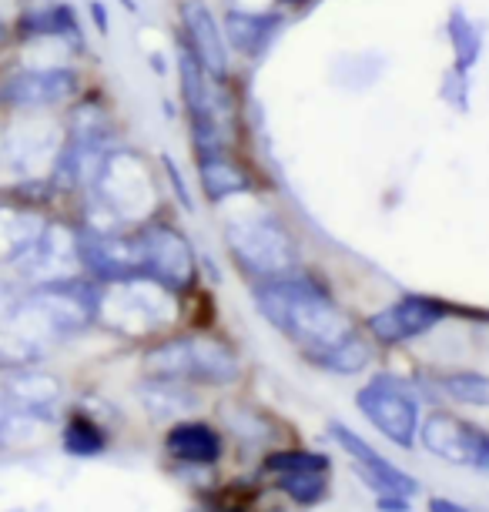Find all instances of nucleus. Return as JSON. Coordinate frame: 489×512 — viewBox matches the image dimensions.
Listing matches in <instances>:
<instances>
[{
	"label": "nucleus",
	"instance_id": "f257e3e1",
	"mask_svg": "<svg viewBox=\"0 0 489 512\" xmlns=\"http://www.w3.org/2000/svg\"><path fill=\"white\" fill-rule=\"evenodd\" d=\"M255 302L268 325L299 345L309 362L339 375H356L369 365V342L315 278L299 272L275 282H255Z\"/></svg>",
	"mask_w": 489,
	"mask_h": 512
},
{
	"label": "nucleus",
	"instance_id": "f03ea898",
	"mask_svg": "<svg viewBox=\"0 0 489 512\" xmlns=\"http://www.w3.org/2000/svg\"><path fill=\"white\" fill-rule=\"evenodd\" d=\"M225 245L232 251L235 265L252 278V282H275L302 272L299 245L268 211H248L225 221Z\"/></svg>",
	"mask_w": 489,
	"mask_h": 512
},
{
	"label": "nucleus",
	"instance_id": "7ed1b4c3",
	"mask_svg": "<svg viewBox=\"0 0 489 512\" xmlns=\"http://www.w3.org/2000/svg\"><path fill=\"white\" fill-rule=\"evenodd\" d=\"M238 372H242L238 355L228 349L222 338L205 332L168 338V342L155 345L145 355L148 379H168L185 385H228L238 379Z\"/></svg>",
	"mask_w": 489,
	"mask_h": 512
},
{
	"label": "nucleus",
	"instance_id": "20e7f679",
	"mask_svg": "<svg viewBox=\"0 0 489 512\" xmlns=\"http://www.w3.org/2000/svg\"><path fill=\"white\" fill-rule=\"evenodd\" d=\"M175 292L155 278H128V282L101 285L98 322L124 335H155L175 322Z\"/></svg>",
	"mask_w": 489,
	"mask_h": 512
},
{
	"label": "nucleus",
	"instance_id": "39448f33",
	"mask_svg": "<svg viewBox=\"0 0 489 512\" xmlns=\"http://www.w3.org/2000/svg\"><path fill=\"white\" fill-rule=\"evenodd\" d=\"M81 94V74L71 64L24 67L0 74V108L4 111H51Z\"/></svg>",
	"mask_w": 489,
	"mask_h": 512
},
{
	"label": "nucleus",
	"instance_id": "423d86ee",
	"mask_svg": "<svg viewBox=\"0 0 489 512\" xmlns=\"http://www.w3.org/2000/svg\"><path fill=\"white\" fill-rule=\"evenodd\" d=\"M356 405L392 446L412 449L419 439V399L409 382L396 375H376L356 392Z\"/></svg>",
	"mask_w": 489,
	"mask_h": 512
},
{
	"label": "nucleus",
	"instance_id": "0eeeda50",
	"mask_svg": "<svg viewBox=\"0 0 489 512\" xmlns=\"http://www.w3.org/2000/svg\"><path fill=\"white\" fill-rule=\"evenodd\" d=\"M141 241V255H145V278H155L158 285L171 292H188L198 278V258L191 241L181 235L175 225L165 221H145L134 228Z\"/></svg>",
	"mask_w": 489,
	"mask_h": 512
},
{
	"label": "nucleus",
	"instance_id": "6e6552de",
	"mask_svg": "<svg viewBox=\"0 0 489 512\" xmlns=\"http://www.w3.org/2000/svg\"><path fill=\"white\" fill-rule=\"evenodd\" d=\"M61 141L64 128L31 118V111H21V118L0 128V164L17 178H37L41 171H51Z\"/></svg>",
	"mask_w": 489,
	"mask_h": 512
},
{
	"label": "nucleus",
	"instance_id": "1a4fd4ad",
	"mask_svg": "<svg viewBox=\"0 0 489 512\" xmlns=\"http://www.w3.org/2000/svg\"><path fill=\"white\" fill-rule=\"evenodd\" d=\"M14 268H17V275L27 278L31 285L67 282V278L84 275L81 251H78V225L47 221L41 238L24 251V258Z\"/></svg>",
	"mask_w": 489,
	"mask_h": 512
},
{
	"label": "nucleus",
	"instance_id": "9d476101",
	"mask_svg": "<svg viewBox=\"0 0 489 512\" xmlns=\"http://www.w3.org/2000/svg\"><path fill=\"white\" fill-rule=\"evenodd\" d=\"M423 446L433 456L453 462V466H469L476 472H489V432L479 425L459 419L449 412H433L419 429Z\"/></svg>",
	"mask_w": 489,
	"mask_h": 512
},
{
	"label": "nucleus",
	"instance_id": "9b49d317",
	"mask_svg": "<svg viewBox=\"0 0 489 512\" xmlns=\"http://www.w3.org/2000/svg\"><path fill=\"white\" fill-rule=\"evenodd\" d=\"M181 44L198 57V64L205 67L208 77L215 81H228L232 74V44L225 37L222 21L212 14V7L205 0H181Z\"/></svg>",
	"mask_w": 489,
	"mask_h": 512
},
{
	"label": "nucleus",
	"instance_id": "f8f14e48",
	"mask_svg": "<svg viewBox=\"0 0 489 512\" xmlns=\"http://www.w3.org/2000/svg\"><path fill=\"white\" fill-rule=\"evenodd\" d=\"M443 315H446V308L443 302H436V298L406 295V298H399V302L379 308L376 315H369L366 328L379 342L402 345V342H412V338L433 332V328L443 322Z\"/></svg>",
	"mask_w": 489,
	"mask_h": 512
},
{
	"label": "nucleus",
	"instance_id": "ddd939ff",
	"mask_svg": "<svg viewBox=\"0 0 489 512\" xmlns=\"http://www.w3.org/2000/svg\"><path fill=\"white\" fill-rule=\"evenodd\" d=\"M329 432H332V439L352 456V462H356V472L369 482L372 492H379V496H396V499H409V496H416V492H419L416 479L406 476L399 466H392L386 456H379V452L372 449L366 439H359L349 425L332 422Z\"/></svg>",
	"mask_w": 489,
	"mask_h": 512
},
{
	"label": "nucleus",
	"instance_id": "4468645a",
	"mask_svg": "<svg viewBox=\"0 0 489 512\" xmlns=\"http://www.w3.org/2000/svg\"><path fill=\"white\" fill-rule=\"evenodd\" d=\"M265 469L278 479V489L295 502H319L329 492V459L319 452H278L265 462Z\"/></svg>",
	"mask_w": 489,
	"mask_h": 512
},
{
	"label": "nucleus",
	"instance_id": "2eb2a0df",
	"mask_svg": "<svg viewBox=\"0 0 489 512\" xmlns=\"http://www.w3.org/2000/svg\"><path fill=\"white\" fill-rule=\"evenodd\" d=\"M0 392H4L17 409H24L27 415H34V419H41L47 425L54 422L57 405L64 399V385L57 375L27 369V365L7 369V375L0 379Z\"/></svg>",
	"mask_w": 489,
	"mask_h": 512
},
{
	"label": "nucleus",
	"instance_id": "dca6fc26",
	"mask_svg": "<svg viewBox=\"0 0 489 512\" xmlns=\"http://www.w3.org/2000/svg\"><path fill=\"white\" fill-rule=\"evenodd\" d=\"M14 41H57L71 51H84V31L71 4H47V7H24L14 17Z\"/></svg>",
	"mask_w": 489,
	"mask_h": 512
},
{
	"label": "nucleus",
	"instance_id": "f3484780",
	"mask_svg": "<svg viewBox=\"0 0 489 512\" xmlns=\"http://www.w3.org/2000/svg\"><path fill=\"white\" fill-rule=\"evenodd\" d=\"M228 44L245 57H262L268 47L278 41L285 27V14L268 7V11H252V7H225L222 17Z\"/></svg>",
	"mask_w": 489,
	"mask_h": 512
},
{
	"label": "nucleus",
	"instance_id": "a211bd4d",
	"mask_svg": "<svg viewBox=\"0 0 489 512\" xmlns=\"http://www.w3.org/2000/svg\"><path fill=\"white\" fill-rule=\"evenodd\" d=\"M47 225L44 211L34 205H21V201L7 198L0 191V262L17 265L24 251L41 238Z\"/></svg>",
	"mask_w": 489,
	"mask_h": 512
},
{
	"label": "nucleus",
	"instance_id": "6ab92c4d",
	"mask_svg": "<svg viewBox=\"0 0 489 512\" xmlns=\"http://www.w3.org/2000/svg\"><path fill=\"white\" fill-rule=\"evenodd\" d=\"M198 164V181H201V191L212 205H222L228 198H238V195H252V178L248 171L238 164L232 154L225 151H215V154H201L195 158Z\"/></svg>",
	"mask_w": 489,
	"mask_h": 512
},
{
	"label": "nucleus",
	"instance_id": "aec40b11",
	"mask_svg": "<svg viewBox=\"0 0 489 512\" xmlns=\"http://www.w3.org/2000/svg\"><path fill=\"white\" fill-rule=\"evenodd\" d=\"M165 446L171 456L178 462H188V466H212V462H218V456H222V436L205 422L171 425Z\"/></svg>",
	"mask_w": 489,
	"mask_h": 512
},
{
	"label": "nucleus",
	"instance_id": "412c9836",
	"mask_svg": "<svg viewBox=\"0 0 489 512\" xmlns=\"http://www.w3.org/2000/svg\"><path fill=\"white\" fill-rule=\"evenodd\" d=\"M449 47H453V67L456 71H473L483 54V24L473 21L463 7H453L446 17Z\"/></svg>",
	"mask_w": 489,
	"mask_h": 512
},
{
	"label": "nucleus",
	"instance_id": "4be33fe9",
	"mask_svg": "<svg viewBox=\"0 0 489 512\" xmlns=\"http://www.w3.org/2000/svg\"><path fill=\"white\" fill-rule=\"evenodd\" d=\"M141 402H145L155 415H178L195 405V395H191V385H185V382L148 379L145 389H141Z\"/></svg>",
	"mask_w": 489,
	"mask_h": 512
},
{
	"label": "nucleus",
	"instance_id": "5701e85b",
	"mask_svg": "<svg viewBox=\"0 0 489 512\" xmlns=\"http://www.w3.org/2000/svg\"><path fill=\"white\" fill-rule=\"evenodd\" d=\"M439 389L459 405H476V409H489V375L473 372V369H459L439 375Z\"/></svg>",
	"mask_w": 489,
	"mask_h": 512
},
{
	"label": "nucleus",
	"instance_id": "b1692460",
	"mask_svg": "<svg viewBox=\"0 0 489 512\" xmlns=\"http://www.w3.org/2000/svg\"><path fill=\"white\" fill-rule=\"evenodd\" d=\"M44 425L47 422L34 419V415H27L24 409H17V405L0 392V449L24 446V442H31L37 432L44 429Z\"/></svg>",
	"mask_w": 489,
	"mask_h": 512
},
{
	"label": "nucleus",
	"instance_id": "393cba45",
	"mask_svg": "<svg viewBox=\"0 0 489 512\" xmlns=\"http://www.w3.org/2000/svg\"><path fill=\"white\" fill-rule=\"evenodd\" d=\"M108 446V436L91 415L84 412H74L71 419L64 425V449L71 456H98V452Z\"/></svg>",
	"mask_w": 489,
	"mask_h": 512
},
{
	"label": "nucleus",
	"instance_id": "a878e982",
	"mask_svg": "<svg viewBox=\"0 0 489 512\" xmlns=\"http://www.w3.org/2000/svg\"><path fill=\"white\" fill-rule=\"evenodd\" d=\"M439 98H443L453 111L466 114L469 111V71L449 67L443 74V84H439Z\"/></svg>",
	"mask_w": 489,
	"mask_h": 512
},
{
	"label": "nucleus",
	"instance_id": "bb28decb",
	"mask_svg": "<svg viewBox=\"0 0 489 512\" xmlns=\"http://www.w3.org/2000/svg\"><path fill=\"white\" fill-rule=\"evenodd\" d=\"M161 168H165V175L171 181V188H175V198H178V205L191 211V195H188V185H185V178H181V171H178V164L168 158V154H161Z\"/></svg>",
	"mask_w": 489,
	"mask_h": 512
},
{
	"label": "nucleus",
	"instance_id": "cd10ccee",
	"mask_svg": "<svg viewBox=\"0 0 489 512\" xmlns=\"http://www.w3.org/2000/svg\"><path fill=\"white\" fill-rule=\"evenodd\" d=\"M11 41H14V21L7 17L4 4H0V47H7Z\"/></svg>",
	"mask_w": 489,
	"mask_h": 512
},
{
	"label": "nucleus",
	"instance_id": "c85d7f7f",
	"mask_svg": "<svg viewBox=\"0 0 489 512\" xmlns=\"http://www.w3.org/2000/svg\"><path fill=\"white\" fill-rule=\"evenodd\" d=\"M91 17H94V24H98V31H101V34H108V14H104V4H101V0H91Z\"/></svg>",
	"mask_w": 489,
	"mask_h": 512
},
{
	"label": "nucleus",
	"instance_id": "c756f323",
	"mask_svg": "<svg viewBox=\"0 0 489 512\" xmlns=\"http://www.w3.org/2000/svg\"><path fill=\"white\" fill-rule=\"evenodd\" d=\"M433 512H469V509L453 506V502H446V499H433Z\"/></svg>",
	"mask_w": 489,
	"mask_h": 512
},
{
	"label": "nucleus",
	"instance_id": "7c9ffc66",
	"mask_svg": "<svg viewBox=\"0 0 489 512\" xmlns=\"http://www.w3.org/2000/svg\"><path fill=\"white\" fill-rule=\"evenodd\" d=\"M11 298H14L11 285H7V282H0V312H4V308H7V302H11Z\"/></svg>",
	"mask_w": 489,
	"mask_h": 512
},
{
	"label": "nucleus",
	"instance_id": "2f4dec72",
	"mask_svg": "<svg viewBox=\"0 0 489 512\" xmlns=\"http://www.w3.org/2000/svg\"><path fill=\"white\" fill-rule=\"evenodd\" d=\"M309 4V0H278V7H302Z\"/></svg>",
	"mask_w": 489,
	"mask_h": 512
}]
</instances>
